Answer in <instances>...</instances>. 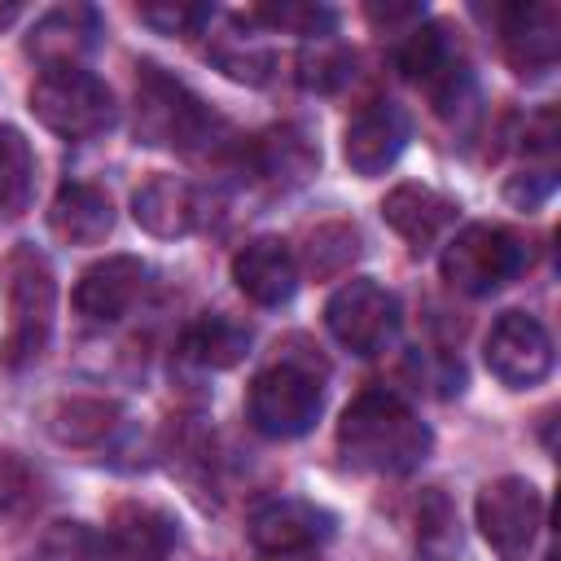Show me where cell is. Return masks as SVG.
Here are the masks:
<instances>
[{
	"instance_id": "6da1fadb",
	"label": "cell",
	"mask_w": 561,
	"mask_h": 561,
	"mask_svg": "<svg viewBox=\"0 0 561 561\" xmlns=\"http://www.w3.org/2000/svg\"><path fill=\"white\" fill-rule=\"evenodd\" d=\"M337 447L346 465L394 478L430 456V430L399 394L364 390L359 399H351V408L337 421Z\"/></svg>"
},
{
	"instance_id": "7c38bea8",
	"label": "cell",
	"mask_w": 561,
	"mask_h": 561,
	"mask_svg": "<svg viewBox=\"0 0 561 561\" xmlns=\"http://www.w3.org/2000/svg\"><path fill=\"white\" fill-rule=\"evenodd\" d=\"M403 145H408V114L394 101H368L364 110H355L342 136V153L359 175H381L403 153Z\"/></svg>"
},
{
	"instance_id": "f1b7e54d",
	"label": "cell",
	"mask_w": 561,
	"mask_h": 561,
	"mask_svg": "<svg viewBox=\"0 0 561 561\" xmlns=\"http://www.w3.org/2000/svg\"><path fill=\"white\" fill-rule=\"evenodd\" d=\"M215 61L224 75L241 79V83H263L272 75V53L259 48V44H241V39H228L215 48Z\"/></svg>"
},
{
	"instance_id": "1f68e13d",
	"label": "cell",
	"mask_w": 561,
	"mask_h": 561,
	"mask_svg": "<svg viewBox=\"0 0 561 561\" xmlns=\"http://www.w3.org/2000/svg\"><path fill=\"white\" fill-rule=\"evenodd\" d=\"M368 18L377 26H394V22H421L425 9L421 4H368Z\"/></svg>"
},
{
	"instance_id": "4fadbf2b",
	"label": "cell",
	"mask_w": 561,
	"mask_h": 561,
	"mask_svg": "<svg viewBox=\"0 0 561 561\" xmlns=\"http://www.w3.org/2000/svg\"><path fill=\"white\" fill-rule=\"evenodd\" d=\"M333 535V513L311 500H267L250 517V539L263 552H307Z\"/></svg>"
},
{
	"instance_id": "836d02e7",
	"label": "cell",
	"mask_w": 561,
	"mask_h": 561,
	"mask_svg": "<svg viewBox=\"0 0 561 561\" xmlns=\"http://www.w3.org/2000/svg\"><path fill=\"white\" fill-rule=\"evenodd\" d=\"M548 561H552V557H548Z\"/></svg>"
},
{
	"instance_id": "52a82bcc",
	"label": "cell",
	"mask_w": 561,
	"mask_h": 561,
	"mask_svg": "<svg viewBox=\"0 0 561 561\" xmlns=\"http://www.w3.org/2000/svg\"><path fill=\"white\" fill-rule=\"evenodd\" d=\"M478 526L500 561H526L543 526V495L526 478H495L478 491Z\"/></svg>"
},
{
	"instance_id": "5b68a950",
	"label": "cell",
	"mask_w": 561,
	"mask_h": 561,
	"mask_svg": "<svg viewBox=\"0 0 561 561\" xmlns=\"http://www.w3.org/2000/svg\"><path fill=\"white\" fill-rule=\"evenodd\" d=\"M530 263L526 241L504 224H469L443 250V280L469 298L495 294Z\"/></svg>"
},
{
	"instance_id": "d4e9b609",
	"label": "cell",
	"mask_w": 561,
	"mask_h": 561,
	"mask_svg": "<svg viewBox=\"0 0 561 561\" xmlns=\"http://www.w3.org/2000/svg\"><path fill=\"white\" fill-rule=\"evenodd\" d=\"M351 53L337 44V39H316V48H307L302 57H298V79L307 83V88H316V92H333V88H342L346 79H351Z\"/></svg>"
},
{
	"instance_id": "9a60e30c",
	"label": "cell",
	"mask_w": 561,
	"mask_h": 561,
	"mask_svg": "<svg viewBox=\"0 0 561 561\" xmlns=\"http://www.w3.org/2000/svg\"><path fill=\"white\" fill-rule=\"evenodd\" d=\"M140 289H145V263L136 254H105L101 263H92L79 276L75 307H79V316H88L96 324H110L136 302Z\"/></svg>"
},
{
	"instance_id": "484cf974",
	"label": "cell",
	"mask_w": 561,
	"mask_h": 561,
	"mask_svg": "<svg viewBox=\"0 0 561 561\" xmlns=\"http://www.w3.org/2000/svg\"><path fill=\"white\" fill-rule=\"evenodd\" d=\"M31 188V145L18 127H0V210H13Z\"/></svg>"
},
{
	"instance_id": "2e32d148",
	"label": "cell",
	"mask_w": 561,
	"mask_h": 561,
	"mask_svg": "<svg viewBox=\"0 0 561 561\" xmlns=\"http://www.w3.org/2000/svg\"><path fill=\"white\" fill-rule=\"evenodd\" d=\"M101 543L110 561H167L175 548V522L162 508L123 504L114 508Z\"/></svg>"
},
{
	"instance_id": "44dd1931",
	"label": "cell",
	"mask_w": 561,
	"mask_h": 561,
	"mask_svg": "<svg viewBox=\"0 0 561 561\" xmlns=\"http://www.w3.org/2000/svg\"><path fill=\"white\" fill-rule=\"evenodd\" d=\"M320 162V149L298 131V127H272L263 131L254 145H250V167L263 175V180H276V184H298L316 171Z\"/></svg>"
},
{
	"instance_id": "277c9868",
	"label": "cell",
	"mask_w": 561,
	"mask_h": 561,
	"mask_svg": "<svg viewBox=\"0 0 561 561\" xmlns=\"http://www.w3.org/2000/svg\"><path fill=\"white\" fill-rule=\"evenodd\" d=\"M31 114L48 131L83 140L114 123V92L83 66H53L31 83Z\"/></svg>"
},
{
	"instance_id": "9c48e42d",
	"label": "cell",
	"mask_w": 561,
	"mask_h": 561,
	"mask_svg": "<svg viewBox=\"0 0 561 561\" xmlns=\"http://www.w3.org/2000/svg\"><path fill=\"white\" fill-rule=\"evenodd\" d=\"M394 61H399V70H403L412 83H421V88L430 92V101H434L438 114H451V110L460 105V96H465V88H469V70H465L460 44L451 39V31H447L443 22H425V26L416 22V26L403 35Z\"/></svg>"
},
{
	"instance_id": "d6986e66",
	"label": "cell",
	"mask_w": 561,
	"mask_h": 561,
	"mask_svg": "<svg viewBox=\"0 0 561 561\" xmlns=\"http://www.w3.org/2000/svg\"><path fill=\"white\" fill-rule=\"evenodd\" d=\"M131 215L153 237H184L197 224V193L180 175H149L131 193Z\"/></svg>"
},
{
	"instance_id": "ffe728a7",
	"label": "cell",
	"mask_w": 561,
	"mask_h": 561,
	"mask_svg": "<svg viewBox=\"0 0 561 561\" xmlns=\"http://www.w3.org/2000/svg\"><path fill=\"white\" fill-rule=\"evenodd\" d=\"M48 224L66 245H96L105 241V232L114 228V210L110 197L96 184H61L53 206H48Z\"/></svg>"
},
{
	"instance_id": "83f0119b",
	"label": "cell",
	"mask_w": 561,
	"mask_h": 561,
	"mask_svg": "<svg viewBox=\"0 0 561 561\" xmlns=\"http://www.w3.org/2000/svg\"><path fill=\"white\" fill-rule=\"evenodd\" d=\"M39 504V482L18 456H0V517H22Z\"/></svg>"
},
{
	"instance_id": "3957f363",
	"label": "cell",
	"mask_w": 561,
	"mask_h": 561,
	"mask_svg": "<svg viewBox=\"0 0 561 561\" xmlns=\"http://www.w3.org/2000/svg\"><path fill=\"white\" fill-rule=\"evenodd\" d=\"M4 302H9V329H4L0 359L9 368H22L48 346L53 302H57L53 272H48L44 254H35L31 245H18L4 259Z\"/></svg>"
},
{
	"instance_id": "4dcf8cb0",
	"label": "cell",
	"mask_w": 561,
	"mask_h": 561,
	"mask_svg": "<svg viewBox=\"0 0 561 561\" xmlns=\"http://www.w3.org/2000/svg\"><path fill=\"white\" fill-rule=\"evenodd\" d=\"M504 193H508V202H517V206H535V202H543V197L552 193V171H522Z\"/></svg>"
},
{
	"instance_id": "d6a6232c",
	"label": "cell",
	"mask_w": 561,
	"mask_h": 561,
	"mask_svg": "<svg viewBox=\"0 0 561 561\" xmlns=\"http://www.w3.org/2000/svg\"><path fill=\"white\" fill-rule=\"evenodd\" d=\"M18 13H22V4H18V0H4V4H0V31H4V26H9Z\"/></svg>"
},
{
	"instance_id": "ba28073f",
	"label": "cell",
	"mask_w": 561,
	"mask_h": 561,
	"mask_svg": "<svg viewBox=\"0 0 561 561\" xmlns=\"http://www.w3.org/2000/svg\"><path fill=\"white\" fill-rule=\"evenodd\" d=\"M324 320H329V333H333L346 351H355V355H377V351H386V346L394 342V333H399V298H394L386 285H377V280H368V276H355V280H346V285L329 298Z\"/></svg>"
},
{
	"instance_id": "30bf717a",
	"label": "cell",
	"mask_w": 561,
	"mask_h": 561,
	"mask_svg": "<svg viewBox=\"0 0 561 561\" xmlns=\"http://www.w3.org/2000/svg\"><path fill=\"white\" fill-rule=\"evenodd\" d=\"M486 368L513 390L539 386L552 373L548 329L526 311H504L486 333Z\"/></svg>"
},
{
	"instance_id": "5bb4252c",
	"label": "cell",
	"mask_w": 561,
	"mask_h": 561,
	"mask_svg": "<svg viewBox=\"0 0 561 561\" xmlns=\"http://www.w3.org/2000/svg\"><path fill=\"white\" fill-rule=\"evenodd\" d=\"M237 289L259 307H280L298 289V259L280 237H254L232 259Z\"/></svg>"
},
{
	"instance_id": "8fae6325",
	"label": "cell",
	"mask_w": 561,
	"mask_h": 561,
	"mask_svg": "<svg viewBox=\"0 0 561 561\" xmlns=\"http://www.w3.org/2000/svg\"><path fill=\"white\" fill-rule=\"evenodd\" d=\"M500 35H504V57L508 66L526 79L543 75L557 66L561 53V9L548 0L535 4H508L500 18Z\"/></svg>"
},
{
	"instance_id": "603a6c76",
	"label": "cell",
	"mask_w": 561,
	"mask_h": 561,
	"mask_svg": "<svg viewBox=\"0 0 561 561\" xmlns=\"http://www.w3.org/2000/svg\"><path fill=\"white\" fill-rule=\"evenodd\" d=\"M114 421H118V408L114 403H105V399H66V403H57V412H53V434L61 438V443H70V447H92V443H101L110 430H114Z\"/></svg>"
},
{
	"instance_id": "f546056e",
	"label": "cell",
	"mask_w": 561,
	"mask_h": 561,
	"mask_svg": "<svg viewBox=\"0 0 561 561\" xmlns=\"http://www.w3.org/2000/svg\"><path fill=\"white\" fill-rule=\"evenodd\" d=\"M140 22L162 35H197L210 22V4H140Z\"/></svg>"
},
{
	"instance_id": "7a4b0ae2",
	"label": "cell",
	"mask_w": 561,
	"mask_h": 561,
	"mask_svg": "<svg viewBox=\"0 0 561 561\" xmlns=\"http://www.w3.org/2000/svg\"><path fill=\"white\" fill-rule=\"evenodd\" d=\"M224 123L206 110V101H197L180 79H171L158 66H140L136 75V136L145 145H162V149H202L215 140Z\"/></svg>"
},
{
	"instance_id": "4316f807",
	"label": "cell",
	"mask_w": 561,
	"mask_h": 561,
	"mask_svg": "<svg viewBox=\"0 0 561 561\" xmlns=\"http://www.w3.org/2000/svg\"><path fill=\"white\" fill-rule=\"evenodd\" d=\"M245 22H267L276 31L311 35V39H324L333 31V13L324 4H259L245 13Z\"/></svg>"
},
{
	"instance_id": "7402d4cb",
	"label": "cell",
	"mask_w": 561,
	"mask_h": 561,
	"mask_svg": "<svg viewBox=\"0 0 561 561\" xmlns=\"http://www.w3.org/2000/svg\"><path fill=\"white\" fill-rule=\"evenodd\" d=\"M250 351V329L228 316H206L184 333V355L202 368H232Z\"/></svg>"
},
{
	"instance_id": "cb8c5ba5",
	"label": "cell",
	"mask_w": 561,
	"mask_h": 561,
	"mask_svg": "<svg viewBox=\"0 0 561 561\" xmlns=\"http://www.w3.org/2000/svg\"><path fill=\"white\" fill-rule=\"evenodd\" d=\"M39 561H110L105 543L83 522H53L39 539Z\"/></svg>"
},
{
	"instance_id": "e0dca14e",
	"label": "cell",
	"mask_w": 561,
	"mask_h": 561,
	"mask_svg": "<svg viewBox=\"0 0 561 561\" xmlns=\"http://www.w3.org/2000/svg\"><path fill=\"white\" fill-rule=\"evenodd\" d=\"M101 35V22L88 4H66V9H53L35 22L31 39H26V53L44 61V70L53 66H79V57L96 44Z\"/></svg>"
},
{
	"instance_id": "ac0fdd59",
	"label": "cell",
	"mask_w": 561,
	"mask_h": 561,
	"mask_svg": "<svg viewBox=\"0 0 561 561\" xmlns=\"http://www.w3.org/2000/svg\"><path fill=\"white\" fill-rule=\"evenodd\" d=\"M381 215L386 224L412 245V250H425L430 241H438L447 232V224L456 219V202L425 188V184H399L386 202H381Z\"/></svg>"
},
{
	"instance_id": "8992f818",
	"label": "cell",
	"mask_w": 561,
	"mask_h": 561,
	"mask_svg": "<svg viewBox=\"0 0 561 561\" xmlns=\"http://www.w3.org/2000/svg\"><path fill=\"white\" fill-rule=\"evenodd\" d=\"M320 381L298 368V364H276V368H263L250 386V399H245V412H250V425L267 438H298L316 425L320 416Z\"/></svg>"
}]
</instances>
